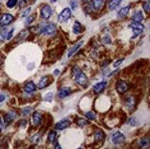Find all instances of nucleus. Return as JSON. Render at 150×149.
<instances>
[{
    "instance_id": "1",
    "label": "nucleus",
    "mask_w": 150,
    "mask_h": 149,
    "mask_svg": "<svg viewBox=\"0 0 150 149\" xmlns=\"http://www.w3.org/2000/svg\"><path fill=\"white\" fill-rule=\"evenodd\" d=\"M72 76L74 77V80L78 85H82V86H86L88 83V79L86 76L81 69H80L78 67H73L72 68Z\"/></svg>"
},
{
    "instance_id": "2",
    "label": "nucleus",
    "mask_w": 150,
    "mask_h": 149,
    "mask_svg": "<svg viewBox=\"0 0 150 149\" xmlns=\"http://www.w3.org/2000/svg\"><path fill=\"white\" fill-rule=\"evenodd\" d=\"M40 31L41 34H43L45 36H53L56 32V26L54 24H51V23L43 24L40 25Z\"/></svg>"
},
{
    "instance_id": "3",
    "label": "nucleus",
    "mask_w": 150,
    "mask_h": 149,
    "mask_svg": "<svg viewBox=\"0 0 150 149\" xmlns=\"http://www.w3.org/2000/svg\"><path fill=\"white\" fill-rule=\"evenodd\" d=\"M130 28L132 29L133 31V36H132V39H134L135 37L139 36L140 34L143 33L144 31V25L142 24H140V22H133L130 24Z\"/></svg>"
},
{
    "instance_id": "4",
    "label": "nucleus",
    "mask_w": 150,
    "mask_h": 149,
    "mask_svg": "<svg viewBox=\"0 0 150 149\" xmlns=\"http://www.w3.org/2000/svg\"><path fill=\"white\" fill-rule=\"evenodd\" d=\"M13 21H14L13 15L9 14V13H4V14H2L1 17H0V26H2V27L7 26L9 24H11Z\"/></svg>"
},
{
    "instance_id": "5",
    "label": "nucleus",
    "mask_w": 150,
    "mask_h": 149,
    "mask_svg": "<svg viewBox=\"0 0 150 149\" xmlns=\"http://www.w3.org/2000/svg\"><path fill=\"white\" fill-rule=\"evenodd\" d=\"M52 14H53V11H52V8L49 5H44L42 6L41 10H40V16L42 19L44 20H49Z\"/></svg>"
},
{
    "instance_id": "6",
    "label": "nucleus",
    "mask_w": 150,
    "mask_h": 149,
    "mask_svg": "<svg viewBox=\"0 0 150 149\" xmlns=\"http://www.w3.org/2000/svg\"><path fill=\"white\" fill-rule=\"evenodd\" d=\"M70 16H71V11H70V8H66L60 12V14L58 15V21L62 22V23L67 22L70 18Z\"/></svg>"
},
{
    "instance_id": "7",
    "label": "nucleus",
    "mask_w": 150,
    "mask_h": 149,
    "mask_svg": "<svg viewBox=\"0 0 150 149\" xmlns=\"http://www.w3.org/2000/svg\"><path fill=\"white\" fill-rule=\"evenodd\" d=\"M111 140H112V143L114 144H120L125 142V136L123 135V133H121L120 131H116L112 134Z\"/></svg>"
},
{
    "instance_id": "8",
    "label": "nucleus",
    "mask_w": 150,
    "mask_h": 149,
    "mask_svg": "<svg viewBox=\"0 0 150 149\" xmlns=\"http://www.w3.org/2000/svg\"><path fill=\"white\" fill-rule=\"evenodd\" d=\"M116 91L120 93V94H124L127 91L129 90V83L125 82V81H118L116 83Z\"/></svg>"
},
{
    "instance_id": "9",
    "label": "nucleus",
    "mask_w": 150,
    "mask_h": 149,
    "mask_svg": "<svg viewBox=\"0 0 150 149\" xmlns=\"http://www.w3.org/2000/svg\"><path fill=\"white\" fill-rule=\"evenodd\" d=\"M69 125H70V121L69 119H62L55 124V129L58 130H63L65 129L69 128Z\"/></svg>"
},
{
    "instance_id": "10",
    "label": "nucleus",
    "mask_w": 150,
    "mask_h": 149,
    "mask_svg": "<svg viewBox=\"0 0 150 149\" xmlns=\"http://www.w3.org/2000/svg\"><path fill=\"white\" fill-rule=\"evenodd\" d=\"M106 85H107V83L106 82L98 83H96V85L93 86V91L95 92L96 94H100V93H101L103 90L105 89Z\"/></svg>"
},
{
    "instance_id": "11",
    "label": "nucleus",
    "mask_w": 150,
    "mask_h": 149,
    "mask_svg": "<svg viewBox=\"0 0 150 149\" xmlns=\"http://www.w3.org/2000/svg\"><path fill=\"white\" fill-rule=\"evenodd\" d=\"M71 89H70L69 87L68 86H64L62 88H60V90L58 92V97H60V99H64V97L69 96L70 94H71Z\"/></svg>"
},
{
    "instance_id": "12",
    "label": "nucleus",
    "mask_w": 150,
    "mask_h": 149,
    "mask_svg": "<svg viewBox=\"0 0 150 149\" xmlns=\"http://www.w3.org/2000/svg\"><path fill=\"white\" fill-rule=\"evenodd\" d=\"M105 4V0H92V8L95 11H100Z\"/></svg>"
},
{
    "instance_id": "13",
    "label": "nucleus",
    "mask_w": 150,
    "mask_h": 149,
    "mask_svg": "<svg viewBox=\"0 0 150 149\" xmlns=\"http://www.w3.org/2000/svg\"><path fill=\"white\" fill-rule=\"evenodd\" d=\"M49 83H50V78L48 76H44L42 77L40 82L38 83V88L39 89H42V88H45L46 86L49 85Z\"/></svg>"
},
{
    "instance_id": "14",
    "label": "nucleus",
    "mask_w": 150,
    "mask_h": 149,
    "mask_svg": "<svg viewBox=\"0 0 150 149\" xmlns=\"http://www.w3.org/2000/svg\"><path fill=\"white\" fill-rule=\"evenodd\" d=\"M36 89H37V86L33 82L27 83L25 86V92L27 93V94H33V93L36 91Z\"/></svg>"
},
{
    "instance_id": "15",
    "label": "nucleus",
    "mask_w": 150,
    "mask_h": 149,
    "mask_svg": "<svg viewBox=\"0 0 150 149\" xmlns=\"http://www.w3.org/2000/svg\"><path fill=\"white\" fill-rule=\"evenodd\" d=\"M33 122H34V125L35 126H40L42 122V116L40 114V113L39 112H34V114H33Z\"/></svg>"
},
{
    "instance_id": "16",
    "label": "nucleus",
    "mask_w": 150,
    "mask_h": 149,
    "mask_svg": "<svg viewBox=\"0 0 150 149\" xmlns=\"http://www.w3.org/2000/svg\"><path fill=\"white\" fill-rule=\"evenodd\" d=\"M16 116V114H14L13 113H8V114H5V116H4V124H5V126H8L9 124H11L12 121H13V119H14V117Z\"/></svg>"
},
{
    "instance_id": "17",
    "label": "nucleus",
    "mask_w": 150,
    "mask_h": 149,
    "mask_svg": "<svg viewBox=\"0 0 150 149\" xmlns=\"http://www.w3.org/2000/svg\"><path fill=\"white\" fill-rule=\"evenodd\" d=\"M94 137H95V141L98 143V142H101L102 140L104 139L105 134L101 129H97L95 133H94Z\"/></svg>"
},
{
    "instance_id": "18",
    "label": "nucleus",
    "mask_w": 150,
    "mask_h": 149,
    "mask_svg": "<svg viewBox=\"0 0 150 149\" xmlns=\"http://www.w3.org/2000/svg\"><path fill=\"white\" fill-rule=\"evenodd\" d=\"M83 44V40H81V41H79V42L76 44V45H74L73 47L70 49V51H69V54H68V56L69 57H71L72 55L77 52V51L81 48V46Z\"/></svg>"
},
{
    "instance_id": "19",
    "label": "nucleus",
    "mask_w": 150,
    "mask_h": 149,
    "mask_svg": "<svg viewBox=\"0 0 150 149\" xmlns=\"http://www.w3.org/2000/svg\"><path fill=\"white\" fill-rule=\"evenodd\" d=\"M126 105L127 107H128L129 109H133L134 107H135V97H126Z\"/></svg>"
},
{
    "instance_id": "20",
    "label": "nucleus",
    "mask_w": 150,
    "mask_h": 149,
    "mask_svg": "<svg viewBox=\"0 0 150 149\" xmlns=\"http://www.w3.org/2000/svg\"><path fill=\"white\" fill-rule=\"evenodd\" d=\"M122 0H110L109 3H108V8H109L110 11H114L115 8L120 5Z\"/></svg>"
},
{
    "instance_id": "21",
    "label": "nucleus",
    "mask_w": 150,
    "mask_h": 149,
    "mask_svg": "<svg viewBox=\"0 0 150 149\" xmlns=\"http://www.w3.org/2000/svg\"><path fill=\"white\" fill-rule=\"evenodd\" d=\"M129 8H130V6H126L124 8H120V11L117 12V16L119 18H124L128 15V13L129 11Z\"/></svg>"
},
{
    "instance_id": "22",
    "label": "nucleus",
    "mask_w": 150,
    "mask_h": 149,
    "mask_svg": "<svg viewBox=\"0 0 150 149\" xmlns=\"http://www.w3.org/2000/svg\"><path fill=\"white\" fill-rule=\"evenodd\" d=\"M132 21L133 22H141L144 19V16H143V12L139 11H136L134 14L132 15Z\"/></svg>"
},
{
    "instance_id": "23",
    "label": "nucleus",
    "mask_w": 150,
    "mask_h": 149,
    "mask_svg": "<svg viewBox=\"0 0 150 149\" xmlns=\"http://www.w3.org/2000/svg\"><path fill=\"white\" fill-rule=\"evenodd\" d=\"M82 25H81V24L78 22V21H76L74 23V25H73V32L75 34H80V33H82Z\"/></svg>"
},
{
    "instance_id": "24",
    "label": "nucleus",
    "mask_w": 150,
    "mask_h": 149,
    "mask_svg": "<svg viewBox=\"0 0 150 149\" xmlns=\"http://www.w3.org/2000/svg\"><path fill=\"white\" fill-rule=\"evenodd\" d=\"M56 140V133L54 130H51L48 134V142L51 143H54Z\"/></svg>"
},
{
    "instance_id": "25",
    "label": "nucleus",
    "mask_w": 150,
    "mask_h": 149,
    "mask_svg": "<svg viewBox=\"0 0 150 149\" xmlns=\"http://www.w3.org/2000/svg\"><path fill=\"white\" fill-rule=\"evenodd\" d=\"M140 147H143V148H144V147H147L149 144H150V141H149V138H144V139H142L140 141Z\"/></svg>"
},
{
    "instance_id": "26",
    "label": "nucleus",
    "mask_w": 150,
    "mask_h": 149,
    "mask_svg": "<svg viewBox=\"0 0 150 149\" xmlns=\"http://www.w3.org/2000/svg\"><path fill=\"white\" fill-rule=\"evenodd\" d=\"M8 29L7 28H2L0 29V42H2V41L7 38V34H8Z\"/></svg>"
},
{
    "instance_id": "27",
    "label": "nucleus",
    "mask_w": 150,
    "mask_h": 149,
    "mask_svg": "<svg viewBox=\"0 0 150 149\" xmlns=\"http://www.w3.org/2000/svg\"><path fill=\"white\" fill-rule=\"evenodd\" d=\"M17 4H18V0H8L6 5L8 8H12L15 7Z\"/></svg>"
},
{
    "instance_id": "28",
    "label": "nucleus",
    "mask_w": 150,
    "mask_h": 149,
    "mask_svg": "<svg viewBox=\"0 0 150 149\" xmlns=\"http://www.w3.org/2000/svg\"><path fill=\"white\" fill-rule=\"evenodd\" d=\"M143 8L146 13H149V11H150V2L148 1V0H146V1H144L143 3Z\"/></svg>"
},
{
    "instance_id": "29",
    "label": "nucleus",
    "mask_w": 150,
    "mask_h": 149,
    "mask_svg": "<svg viewBox=\"0 0 150 149\" xmlns=\"http://www.w3.org/2000/svg\"><path fill=\"white\" fill-rule=\"evenodd\" d=\"M76 123L78 126H80V127H84V126H86L88 124V122L86 120H84V119H82V118H80L76 121Z\"/></svg>"
},
{
    "instance_id": "30",
    "label": "nucleus",
    "mask_w": 150,
    "mask_h": 149,
    "mask_svg": "<svg viewBox=\"0 0 150 149\" xmlns=\"http://www.w3.org/2000/svg\"><path fill=\"white\" fill-rule=\"evenodd\" d=\"M26 36H27V32H26V30H25V31L20 32V33L18 34V36L16 37V39H17V40H23V38H25Z\"/></svg>"
},
{
    "instance_id": "31",
    "label": "nucleus",
    "mask_w": 150,
    "mask_h": 149,
    "mask_svg": "<svg viewBox=\"0 0 150 149\" xmlns=\"http://www.w3.org/2000/svg\"><path fill=\"white\" fill-rule=\"evenodd\" d=\"M53 97H54V93L53 92H49L48 94L45 95L44 100H46V101H52V100H53Z\"/></svg>"
},
{
    "instance_id": "32",
    "label": "nucleus",
    "mask_w": 150,
    "mask_h": 149,
    "mask_svg": "<svg viewBox=\"0 0 150 149\" xmlns=\"http://www.w3.org/2000/svg\"><path fill=\"white\" fill-rule=\"evenodd\" d=\"M31 111H32V107H25V108L22 110V113L23 115H27L30 114Z\"/></svg>"
},
{
    "instance_id": "33",
    "label": "nucleus",
    "mask_w": 150,
    "mask_h": 149,
    "mask_svg": "<svg viewBox=\"0 0 150 149\" xmlns=\"http://www.w3.org/2000/svg\"><path fill=\"white\" fill-rule=\"evenodd\" d=\"M86 116L87 117V119H89V120H94V119L96 118L95 114H93L92 112H87V113L86 114Z\"/></svg>"
},
{
    "instance_id": "34",
    "label": "nucleus",
    "mask_w": 150,
    "mask_h": 149,
    "mask_svg": "<svg viewBox=\"0 0 150 149\" xmlns=\"http://www.w3.org/2000/svg\"><path fill=\"white\" fill-rule=\"evenodd\" d=\"M30 11H31V8H25V10L23 11V13H22V17H23V18L27 17L28 15H29Z\"/></svg>"
},
{
    "instance_id": "35",
    "label": "nucleus",
    "mask_w": 150,
    "mask_h": 149,
    "mask_svg": "<svg viewBox=\"0 0 150 149\" xmlns=\"http://www.w3.org/2000/svg\"><path fill=\"white\" fill-rule=\"evenodd\" d=\"M35 20V15H31V16H29L28 15L27 16V19L25 20V24L26 25H29V24H31V23Z\"/></svg>"
},
{
    "instance_id": "36",
    "label": "nucleus",
    "mask_w": 150,
    "mask_h": 149,
    "mask_svg": "<svg viewBox=\"0 0 150 149\" xmlns=\"http://www.w3.org/2000/svg\"><path fill=\"white\" fill-rule=\"evenodd\" d=\"M102 40H103V43H105V44H109V43H111V41H112L109 36H104V37H103Z\"/></svg>"
},
{
    "instance_id": "37",
    "label": "nucleus",
    "mask_w": 150,
    "mask_h": 149,
    "mask_svg": "<svg viewBox=\"0 0 150 149\" xmlns=\"http://www.w3.org/2000/svg\"><path fill=\"white\" fill-rule=\"evenodd\" d=\"M128 124L130 125V126H135L136 124H137V122H136V118H134V117L129 118V121H128Z\"/></svg>"
},
{
    "instance_id": "38",
    "label": "nucleus",
    "mask_w": 150,
    "mask_h": 149,
    "mask_svg": "<svg viewBox=\"0 0 150 149\" xmlns=\"http://www.w3.org/2000/svg\"><path fill=\"white\" fill-rule=\"evenodd\" d=\"M13 31H14L13 28H11V30H8V34H7V38H6V40H9L11 39V37H12V35H13Z\"/></svg>"
},
{
    "instance_id": "39",
    "label": "nucleus",
    "mask_w": 150,
    "mask_h": 149,
    "mask_svg": "<svg viewBox=\"0 0 150 149\" xmlns=\"http://www.w3.org/2000/svg\"><path fill=\"white\" fill-rule=\"evenodd\" d=\"M123 58H121V59H118V60H116V62L114 63V67L115 68H117L118 66H120V65L122 64V62H123Z\"/></svg>"
},
{
    "instance_id": "40",
    "label": "nucleus",
    "mask_w": 150,
    "mask_h": 149,
    "mask_svg": "<svg viewBox=\"0 0 150 149\" xmlns=\"http://www.w3.org/2000/svg\"><path fill=\"white\" fill-rule=\"evenodd\" d=\"M27 3H28V0H21V2L19 3V7H20V8L25 7V5Z\"/></svg>"
},
{
    "instance_id": "41",
    "label": "nucleus",
    "mask_w": 150,
    "mask_h": 149,
    "mask_svg": "<svg viewBox=\"0 0 150 149\" xmlns=\"http://www.w3.org/2000/svg\"><path fill=\"white\" fill-rule=\"evenodd\" d=\"M78 7V3H77V0H72L71 1V8L73 10H75Z\"/></svg>"
},
{
    "instance_id": "42",
    "label": "nucleus",
    "mask_w": 150,
    "mask_h": 149,
    "mask_svg": "<svg viewBox=\"0 0 150 149\" xmlns=\"http://www.w3.org/2000/svg\"><path fill=\"white\" fill-rule=\"evenodd\" d=\"M5 100V95L4 94H1V95H0V101H4Z\"/></svg>"
},
{
    "instance_id": "43",
    "label": "nucleus",
    "mask_w": 150,
    "mask_h": 149,
    "mask_svg": "<svg viewBox=\"0 0 150 149\" xmlns=\"http://www.w3.org/2000/svg\"><path fill=\"white\" fill-rule=\"evenodd\" d=\"M2 130V120H1V117H0V132H1Z\"/></svg>"
},
{
    "instance_id": "44",
    "label": "nucleus",
    "mask_w": 150,
    "mask_h": 149,
    "mask_svg": "<svg viewBox=\"0 0 150 149\" xmlns=\"http://www.w3.org/2000/svg\"><path fill=\"white\" fill-rule=\"evenodd\" d=\"M59 72H60V71H58V69H56V71H54V74H58V73H59Z\"/></svg>"
},
{
    "instance_id": "45",
    "label": "nucleus",
    "mask_w": 150,
    "mask_h": 149,
    "mask_svg": "<svg viewBox=\"0 0 150 149\" xmlns=\"http://www.w3.org/2000/svg\"><path fill=\"white\" fill-rule=\"evenodd\" d=\"M1 64H2V57L0 56V66H1Z\"/></svg>"
},
{
    "instance_id": "46",
    "label": "nucleus",
    "mask_w": 150,
    "mask_h": 149,
    "mask_svg": "<svg viewBox=\"0 0 150 149\" xmlns=\"http://www.w3.org/2000/svg\"><path fill=\"white\" fill-rule=\"evenodd\" d=\"M83 1L84 3H86V2H88V1H89V0H83Z\"/></svg>"
},
{
    "instance_id": "47",
    "label": "nucleus",
    "mask_w": 150,
    "mask_h": 149,
    "mask_svg": "<svg viewBox=\"0 0 150 149\" xmlns=\"http://www.w3.org/2000/svg\"><path fill=\"white\" fill-rule=\"evenodd\" d=\"M51 1H52V2H56L57 0H51Z\"/></svg>"
},
{
    "instance_id": "48",
    "label": "nucleus",
    "mask_w": 150,
    "mask_h": 149,
    "mask_svg": "<svg viewBox=\"0 0 150 149\" xmlns=\"http://www.w3.org/2000/svg\"><path fill=\"white\" fill-rule=\"evenodd\" d=\"M0 7H1V3H0Z\"/></svg>"
}]
</instances>
